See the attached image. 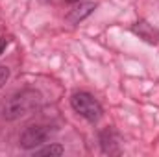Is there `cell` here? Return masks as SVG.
<instances>
[{
  "label": "cell",
  "instance_id": "1",
  "mask_svg": "<svg viewBox=\"0 0 159 157\" xmlns=\"http://www.w3.org/2000/svg\"><path fill=\"white\" fill-rule=\"evenodd\" d=\"M41 105H43V96L39 91L22 89L7 98V102L2 107V117L6 120H19L34 115L35 111L41 109Z\"/></svg>",
  "mask_w": 159,
  "mask_h": 157
},
{
  "label": "cell",
  "instance_id": "2",
  "mask_svg": "<svg viewBox=\"0 0 159 157\" xmlns=\"http://www.w3.org/2000/svg\"><path fill=\"white\" fill-rule=\"evenodd\" d=\"M70 105H72V109L78 113L80 117H83L91 124L98 122L102 118V115H104V109H102L100 102L91 92H85V91L74 92L70 96Z\"/></svg>",
  "mask_w": 159,
  "mask_h": 157
},
{
  "label": "cell",
  "instance_id": "3",
  "mask_svg": "<svg viewBox=\"0 0 159 157\" xmlns=\"http://www.w3.org/2000/svg\"><path fill=\"white\" fill-rule=\"evenodd\" d=\"M54 133L52 126H44V124H34V126H28L20 137H19V144L20 148L24 150H35L39 148L41 144H44L48 141V137Z\"/></svg>",
  "mask_w": 159,
  "mask_h": 157
},
{
  "label": "cell",
  "instance_id": "4",
  "mask_svg": "<svg viewBox=\"0 0 159 157\" xmlns=\"http://www.w3.org/2000/svg\"><path fill=\"white\" fill-rule=\"evenodd\" d=\"M122 137L119 135L117 129L113 128H106L104 131H100V148L104 154L107 155H119L122 152Z\"/></svg>",
  "mask_w": 159,
  "mask_h": 157
},
{
  "label": "cell",
  "instance_id": "5",
  "mask_svg": "<svg viewBox=\"0 0 159 157\" xmlns=\"http://www.w3.org/2000/svg\"><path fill=\"white\" fill-rule=\"evenodd\" d=\"M94 7H96L94 2H80L76 6H72V9H69V13L65 15V20L69 24L76 26V24H80L83 19H87L94 11Z\"/></svg>",
  "mask_w": 159,
  "mask_h": 157
},
{
  "label": "cell",
  "instance_id": "6",
  "mask_svg": "<svg viewBox=\"0 0 159 157\" xmlns=\"http://www.w3.org/2000/svg\"><path fill=\"white\" fill-rule=\"evenodd\" d=\"M133 32H135V34H139L143 39H146L148 43H152V44L159 41V32H156L152 26H148V22H144V20L137 22V24L133 26Z\"/></svg>",
  "mask_w": 159,
  "mask_h": 157
},
{
  "label": "cell",
  "instance_id": "7",
  "mask_svg": "<svg viewBox=\"0 0 159 157\" xmlns=\"http://www.w3.org/2000/svg\"><path fill=\"white\" fill-rule=\"evenodd\" d=\"M63 152H65V148H63L61 144H56V142L46 144V146H41V148H35V150H34L35 155H63Z\"/></svg>",
  "mask_w": 159,
  "mask_h": 157
},
{
  "label": "cell",
  "instance_id": "8",
  "mask_svg": "<svg viewBox=\"0 0 159 157\" xmlns=\"http://www.w3.org/2000/svg\"><path fill=\"white\" fill-rule=\"evenodd\" d=\"M7 79H9V69L0 65V89L4 87V83H6Z\"/></svg>",
  "mask_w": 159,
  "mask_h": 157
},
{
  "label": "cell",
  "instance_id": "9",
  "mask_svg": "<svg viewBox=\"0 0 159 157\" xmlns=\"http://www.w3.org/2000/svg\"><path fill=\"white\" fill-rule=\"evenodd\" d=\"M6 46H7V39H6V37H0V54L4 52Z\"/></svg>",
  "mask_w": 159,
  "mask_h": 157
}]
</instances>
